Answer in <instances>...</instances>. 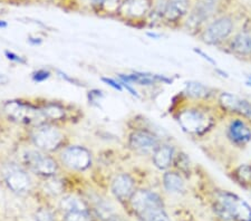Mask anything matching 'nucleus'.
<instances>
[{
	"mask_svg": "<svg viewBox=\"0 0 251 221\" xmlns=\"http://www.w3.org/2000/svg\"><path fill=\"white\" fill-rule=\"evenodd\" d=\"M0 27H7V24L5 22H2V20H0Z\"/></svg>",
	"mask_w": 251,
	"mask_h": 221,
	"instance_id": "4c0bfd02",
	"label": "nucleus"
},
{
	"mask_svg": "<svg viewBox=\"0 0 251 221\" xmlns=\"http://www.w3.org/2000/svg\"><path fill=\"white\" fill-rule=\"evenodd\" d=\"M36 221H56V216L54 212L47 208H40L35 214Z\"/></svg>",
	"mask_w": 251,
	"mask_h": 221,
	"instance_id": "cd10ccee",
	"label": "nucleus"
},
{
	"mask_svg": "<svg viewBox=\"0 0 251 221\" xmlns=\"http://www.w3.org/2000/svg\"><path fill=\"white\" fill-rule=\"evenodd\" d=\"M135 216L140 221H170L163 201L155 192L139 190L129 200Z\"/></svg>",
	"mask_w": 251,
	"mask_h": 221,
	"instance_id": "f257e3e1",
	"label": "nucleus"
},
{
	"mask_svg": "<svg viewBox=\"0 0 251 221\" xmlns=\"http://www.w3.org/2000/svg\"><path fill=\"white\" fill-rule=\"evenodd\" d=\"M28 42H29L31 45H39V44H42V39L37 37H30L28 39Z\"/></svg>",
	"mask_w": 251,
	"mask_h": 221,
	"instance_id": "c9c22d12",
	"label": "nucleus"
},
{
	"mask_svg": "<svg viewBox=\"0 0 251 221\" xmlns=\"http://www.w3.org/2000/svg\"><path fill=\"white\" fill-rule=\"evenodd\" d=\"M30 139L34 146L40 151L55 152L64 144L65 134L52 123H43L32 128Z\"/></svg>",
	"mask_w": 251,
	"mask_h": 221,
	"instance_id": "20e7f679",
	"label": "nucleus"
},
{
	"mask_svg": "<svg viewBox=\"0 0 251 221\" xmlns=\"http://www.w3.org/2000/svg\"><path fill=\"white\" fill-rule=\"evenodd\" d=\"M119 0H90V2L93 6L100 7V8H106V9H110V8L114 7Z\"/></svg>",
	"mask_w": 251,
	"mask_h": 221,
	"instance_id": "c756f323",
	"label": "nucleus"
},
{
	"mask_svg": "<svg viewBox=\"0 0 251 221\" xmlns=\"http://www.w3.org/2000/svg\"><path fill=\"white\" fill-rule=\"evenodd\" d=\"M6 57L11 60V62H15V63H18V64H25L26 63V59L22 57V56H19L17 54L13 53V51H6Z\"/></svg>",
	"mask_w": 251,
	"mask_h": 221,
	"instance_id": "2f4dec72",
	"label": "nucleus"
},
{
	"mask_svg": "<svg viewBox=\"0 0 251 221\" xmlns=\"http://www.w3.org/2000/svg\"><path fill=\"white\" fill-rule=\"evenodd\" d=\"M119 79L124 80L129 84H137L142 86H151L154 85L155 83H171L172 80L165 77V76L151 74V73H133V74H120Z\"/></svg>",
	"mask_w": 251,
	"mask_h": 221,
	"instance_id": "2eb2a0df",
	"label": "nucleus"
},
{
	"mask_svg": "<svg viewBox=\"0 0 251 221\" xmlns=\"http://www.w3.org/2000/svg\"><path fill=\"white\" fill-rule=\"evenodd\" d=\"M213 2V0H201L198 2L190 14L188 19L189 25L191 27H199L201 24L208 20L214 10Z\"/></svg>",
	"mask_w": 251,
	"mask_h": 221,
	"instance_id": "4468645a",
	"label": "nucleus"
},
{
	"mask_svg": "<svg viewBox=\"0 0 251 221\" xmlns=\"http://www.w3.org/2000/svg\"><path fill=\"white\" fill-rule=\"evenodd\" d=\"M247 85L251 86V77H249V78H248V80H247Z\"/></svg>",
	"mask_w": 251,
	"mask_h": 221,
	"instance_id": "58836bf2",
	"label": "nucleus"
},
{
	"mask_svg": "<svg viewBox=\"0 0 251 221\" xmlns=\"http://www.w3.org/2000/svg\"><path fill=\"white\" fill-rule=\"evenodd\" d=\"M219 104L224 110L248 119L251 122V102L230 93H221Z\"/></svg>",
	"mask_w": 251,
	"mask_h": 221,
	"instance_id": "9b49d317",
	"label": "nucleus"
},
{
	"mask_svg": "<svg viewBox=\"0 0 251 221\" xmlns=\"http://www.w3.org/2000/svg\"><path fill=\"white\" fill-rule=\"evenodd\" d=\"M233 28L232 20L228 17H221L216 22L210 24L209 27L204 30L202 39L206 44L214 45V44L224 42L229 37Z\"/></svg>",
	"mask_w": 251,
	"mask_h": 221,
	"instance_id": "9d476101",
	"label": "nucleus"
},
{
	"mask_svg": "<svg viewBox=\"0 0 251 221\" xmlns=\"http://www.w3.org/2000/svg\"><path fill=\"white\" fill-rule=\"evenodd\" d=\"M59 207L64 211V214H67V212H72V211L88 210L86 203H85L82 199L72 195L65 196L64 198L60 200Z\"/></svg>",
	"mask_w": 251,
	"mask_h": 221,
	"instance_id": "5701e85b",
	"label": "nucleus"
},
{
	"mask_svg": "<svg viewBox=\"0 0 251 221\" xmlns=\"http://www.w3.org/2000/svg\"><path fill=\"white\" fill-rule=\"evenodd\" d=\"M177 122L184 132L191 135H202L213 126V119L209 112L198 107L182 110L177 115Z\"/></svg>",
	"mask_w": 251,
	"mask_h": 221,
	"instance_id": "39448f33",
	"label": "nucleus"
},
{
	"mask_svg": "<svg viewBox=\"0 0 251 221\" xmlns=\"http://www.w3.org/2000/svg\"><path fill=\"white\" fill-rule=\"evenodd\" d=\"M228 136L236 146L244 147L251 141V128L244 120L236 119L229 124Z\"/></svg>",
	"mask_w": 251,
	"mask_h": 221,
	"instance_id": "ddd939ff",
	"label": "nucleus"
},
{
	"mask_svg": "<svg viewBox=\"0 0 251 221\" xmlns=\"http://www.w3.org/2000/svg\"><path fill=\"white\" fill-rule=\"evenodd\" d=\"M3 175L8 188L15 194H27L31 189V179L25 169L16 164H10L3 172Z\"/></svg>",
	"mask_w": 251,
	"mask_h": 221,
	"instance_id": "1a4fd4ad",
	"label": "nucleus"
},
{
	"mask_svg": "<svg viewBox=\"0 0 251 221\" xmlns=\"http://www.w3.org/2000/svg\"><path fill=\"white\" fill-rule=\"evenodd\" d=\"M102 80L105 84H107L108 86L113 87L116 91H120V92L123 91V87H122V85H121L120 80H115V79L108 78V77H102Z\"/></svg>",
	"mask_w": 251,
	"mask_h": 221,
	"instance_id": "7c9ffc66",
	"label": "nucleus"
},
{
	"mask_svg": "<svg viewBox=\"0 0 251 221\" xmlns=\"http://www.w3.org/2000/svg\"><path fill=\"white\" fill-rule=\"evenodd\" d=\"M234 54L240 56H251V35L241 33L237 35L230 44Z\"/></svg>",
	"mask_w": 251,
	"mask_h": 221,
	"instance_id": "aec40b11",
	"label": "nucleus"
},
{
	"mask_svg": "<svg viewBox=\"0 0 251 221\" xmlns=\"http://www.w3.org/2000/svg\"><path fill=\"white\" fill-rule=\"evenodd\" d=\"M3 111L11 121L28 125L37 126L39 124L47 123L44 118L40 106H35L31 103L22 99L7 100L3 104Z\"/></svg>",
	"mask_w": 251,
	"mask_h": 221,
	"instance_id": "7ed1b4c3",
	"label": "nucleus"
},
{
	"mask_svg": "<svg viewBox=\"0 0 251 221\" xmlns=\"http://www.w3.org/2000/svg\"><path fill=\"white\" fill-rule=\"evenodd\" d=\"M64 221H92V216L88 210L72 211L65 214Z\"/></svg>",
	"mask_w": 251,
	"mask_h": 221,
	"instance_id": "bb28decb",
	"label": "nucleus"
},
{
	"mask_svg": "<svg viewBox=\"0 0 251 221\" xmlns=\"http://www.w3.org/2000/svg\"><path fill=\"white\" fill-rule=\"evenodd\" d=\"M214 210L225 220H251V207L240 196L228 191L218 192Z\"/></svg>",
	"mask_w": 251,
	"mask_h": 221,
	"instance_id": "f03ea898",
	"label": "nucleus"
},
{
	"mask_svg": "<svg viewBox=\"0 0 251 221\" xmlns=\"http://www.w3.org/2000/svg\"><path fill=\"white\" fill-rule=\"evenodd\" d=\"M100 98H103V94L99 90H93L88 93V99H90V103L92 104H95L100 99Z\"/></svg>",
	"mask_w": 251,
	"mask_h": 221,
	"instance_id": "473e14b6",
	"label": "nucleus"
},
{
	"mask_svg": "<svg viewBox=\"0 0 251 221\" xmlns=\"http://www.w3.org/2000/svg\"><path fill=\"white\" fill-rule=\"evenodd\" d=\"M196 51H197L198 54H200L201 56H203V58H204V59H206V60H208L209 63H211V64H216V63H214V60H213L212 58H210L208 55H205V54L203 53V51H201V50H196Z\"/></svg>",
	"mask_w": 251,
	"mask_h": 221,
	"instance_id": "e433bc0d",
	"label": "nucleus"
},
{
	"mask_svg": "<svg viewBox=\"0 0 251 221\" xmlns=\"http://www.w3.org/2000/svg\"><path fill=\"white\" fill-rule=\"evenodd\" d=\"M43 112L44 118H45L47 123L58 122L65 118V108L58 103H46L45 105L40 106Z\"/></svg>",
	"mask_w": 251,
	"mask_h": 221,
	"instance_id": "4be33fe9",
	"label": "nucleus"
},
{
	"mask_svg": "<svg viewBox=\"0 0 251 221\" xmlns=\"http://www.w3.org/2000/svg\"><path fill=\"white\" fill-rule=\"evenodd\" d=\"M95 211L97 212V215H99L103 220L108 221V220L114 219V218H113V217H114V210H113L111 204L105 202V201H103V200L100 199V200L96 201Z\"/></svg>",
	"mask_w": 251,
	"mask_h": 221,
	"instance_id": "b1692460",
	"label": "nucleus"
},
{
	"mask_svg": "<svg viewBox=\"0 0 251 221\" xmlns=\"http://www.w3.org/2000/svg\"><path fill=\"white\" fill-rule=\"evenodd\" d=\"M176 159L174 147L170 144H160L153 153V163L159 170H167L172 166Z\"/></svg>",
	"mask_w": 251,
	"mask_h": 221,
	"instance_id": "f3484780",
	"label": "nucleus"
},
{
	"mask_svg": "<svg viewBox=\"0 0 251 221\" xmlns=\"http://www.w3.org/2000/svg\"><path fill=\"white\" fill-rule=\"evenodd\" d=\"M112 194L117 200L125 202L129 201L135 194V182L133 178L127 173H121L116 175L112 181Z\"/></svg>",
	"mask_w": 251,
	"mask_h": 221,
	"instance_id": "f8f14e48",
	"label": "nucleus"
},
{
	"mask_svg": "<svg viewBox=\"0 0 251 221\" xmlns=\"http://www.w3.org/2000/svg\"><path fill=\"white\" fill-rule=\"evenodd\" d=\"M119 80H120V83H121V85H122V87H124L125 90L128 92V93H131L133 96H135V98H139V93H137L135 88L132 86V84H129L127 82H124V80H121V79H119Z\"/></svg>",
	"mask_w": 251,
	"mask_h": 221,
	"instance_id": "72a5a7b5",
	"label": "nucleus"
},
{
	"mask_svg": "<svg viewBox=\"0 0 251 221\" xmlns=\"http://www.w3.org/2000/svg\"><path fill=\"white\" fill-rule=\"evenodd\" d=\"M249 221H251V220H249Z\"/></svg>",
	"mask_w": 251,
	"mask_h": 221,
	"instance_id": "ea45409f",
	"label": "nucleus"
},
{
	"mask_svg": "<svg viewBox=\"0 0 251 221\" xmlns=\"http://www.w3.org/2000/svg\"><path fill=\"white\" fill-rule=\"evenodd\" d=\"M24 163L28 171L44 178L54 176L58 171L57 161L40 150H28L24 153Z\"/></svg>",
	"mask_w": 251,
	"mask_h": 221,
	"instance_id": "423d86ee",
	"label": "nucleus"
},
{
	"mask_svg": "<svg viewBox=\"0 0 251 221\" xmlns=\"http://www.w3.org/2000/svg\"><path fill=\"white\" fill-rule=\"evenodd\" d=\"M234 176L244 186L251 184V166H248V164L240 166L234 171Z\"/></svg>",
	"mask_w": 251,
	"mask_h": 221,
	"instance_id": "a878e982",
	"label": "nucleus"
},
{
	"mask_svg": "<svg viewBox=\"0 0 251 221\" xmlns=\"http://www.w3.org/2000/svg\"><path fill=\"white\" fill-rule=\"evenodd\" d=\"M128 146L133 151L142 155L153 154L160 146V140L153 132L141 128L129 134Z\"/></svg>",
	"mask_w": 251,
	"mask_h": 221,
	"instance_id": "6e6552de",
	"label": "nucleus"
},
{
	"mask_svg": "<svg viewBox=\"0 0 251 221\" xmlns=\"http://www.w3.org/2000/svg\"><path fill=\"white\" fill-rule=\"evenodd\" d=\"M163 186L171 194H182L185 190V183L179 172L168 171L163 175Z\"/></svg>",
	"mask_w": 251,
	"mask_h": 221,
	"instance_id": "a211bd4d",
	"label": "nucleus"
},
{
	"mask_svg": "<svg viewBox=\"0 0 251 221\" xmlns=\"http://www.w3.org/2000/svg\"><path fill=\"white\" fill-rule=\"evenodd\" d=\"M50 77V72L47 70H37L31 74V78L36 83L45 82V80Z\"/></svg>",
	"mask_w": 251,
	"mask_h": 221,
	"instance_id": "c85d7f7f",
	"label": "nucleus"
},
{
	"mask_svg": "<svg viewBox=\"0 0 251 221\" xmlns=\"http://www.w3.org/2000/svg\"><path fill=\"white\" fill-rule=\"evenodd\" d=\"M213 1H214V0H213Z\"/></svg>",
	"mask_w": 251,
	"mask_h": 221,
	"instance_id": "a19ab883",
	"label": "nucleus"
},
{
	"mask_svg": "<svg viewBox=\"0 0 251 221\" xmlns=\"http://www.w3.org/2000/svg\"><path fill=\"white\" fill-rule=\"evenodd\" d=\"M149 10V0H124L120 7V13L128 18H141Z\"/></svg>",
	"mask_w": 251,
	"mask_h": 221,
	"instance_id": "dca6fc26",
	"label": "nucleus"
},
{
	"mask_svg": "<svg viewBox=\"0 0 251 221\" xmlns=\"http://www.w3.org/2000/svg\"><path fill=\"white\" fill-rule=\"evenodd\" d=\"M64 167L73 171H85L92 166V154L86 147L71 146L64 147L59 154Z\"/></svg>",
	"mask_w": 251,
	"mask_h": 221,
	"instance_id": "0eeeda50",
	"label": "nucleus"
},
{
	"mask_svg": "<svg viewBox=\"0 0 251 221\" xmlns=\"http://www.w3.org/2000/svg\"><path fill=\"white\" fill-rule=\"evenodd\" d=\"M184 93L194 99H206L213 94V90L200 82L192 80V82L185 83Z\"/></svg>",
	"mask_w": 251,
	"mask_h": 221,
	"instance_id": "6ab92c4d",
	"label": "nucleus"
},
{
	"mask_svg": "<svg viewBox=\"0 0 251 221\" xmlns=\"http://www.w3.org/2000/svg\"><path fill=\"white\" fill-rule=\"evenodd\" d=\"M188 9V0H169L164 17L170 22L181 18Z\"/></svg>",
	"mask_w": 251,
	"mask_h": 221,
	"instance_id": "412c9836",
	"label": "nucleus"
},
{
	"mask_svg": "<svg viewBox=\"0 0 251 221\" xmlns=\"http://www.w3.org/2000/svg\"><path fill=\"white\" fill-rule=\"evenodd\" d=\"M46 179H48V181L45 183V190L47 194H50L51 196H58L60 194H63L64 183L62 181L56 179L55 175Z\"/></svg>",
	"mask_w": 251,
	"mask_h": 221,
	"instance_id": "393cba45",
	"label": "nucleus"
},
{
	"mask_svg": "<svg viewBox=\"0 0 251 221\" xmlns=\"http://www.w3.org/2000/svg\"><path fill=\"white\" fill-rule=\"evenodd\" d=\"M57 73H58V76H59V77H62L63 79L66 80V82H70V83H73V84L77 83V80L74 79V78H72L70 75H67L66 73H64V72H62V71H58Z\"/></svg>",
	"mask_w": 251,
	"mask_h": 221,
	"instance_id": "f704fd0d",
	"label": "nucleus"
}]
</instances>
